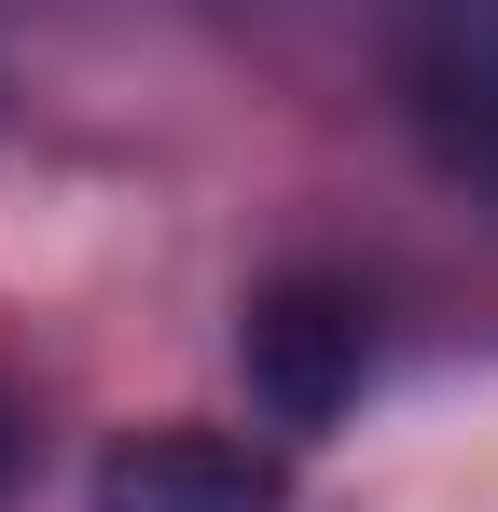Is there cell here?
Returning <instances> with one entry per match:
<instances>
[{"mask_svg": "<svg viewBox=\"0 0 498 512\" xmlns=\"http://www.w3.org/2000/svg\"><path fill=\"white\" fill-rule=\"evenodd\" d=\"M0 485H14V388H0Z\"/></svg>", "mask_w": 498, "mask_h": 512, "instance_id": "cell-4", "label": "cell"}, {"mask_svg": "<svg viewBox=\"0 0 498 512\" xmlns=\"http://www.w3.org/2000/svg\"><path fill=\"white\" fill-rule=\"evenodd\" d=\"M249 388H263L277 429H319L332 402L360 388V291H332V277H277V291L249 305Z\"/></svg>", "mask_w": 498, "mask_h": 512, "instance_id": "cell-3", "label": "cell"}, {"mask_svg": "<svg viewBox=\"0 0 498 512\" xmlns=\"http://www.w3.org/2000/svg\"><path fill=\"white\" fill-rule=\"evenodd\" d=\"M277 499H291V457L249 443V429H208V416L125 429L83 485V512H277Z\"/></svg>", "mask_w": 498, "mask_h": 512, "instance_id": "cell-2", "label": "cell"}, {"mask_svg": "<svg viewBox=\"0 0 498 512\" xmlns=\"http://www.w3.org/2000/svg\"><path fill=\"white\" fill-rule=\"evenodd\" d=\"M402 111L443 180L498 194V0H402Z\"/></svg>", "mask_w": 498, "mask_h": 512, "instance_id": "cell-1", "label": "cell"}]
</instances>
